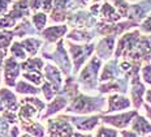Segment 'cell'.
Listing matches in <instances>:
<instances>
[{
	"label": "cell",
	"instance_id": "obj_1",
	"mask_svg": "<svg viewBox=\"0 0 151 137\" xmlns=\"http://www.w3.org/2000/svg\"><path fill=\"white\" fill-rule=\"evenodd\" d=\"M106 98L102 97V94L99 97H91L80 91L69 102L65 112L76 114V115H89L93 112L106 114Z\"/></svg>",
	"mask_w": 151,
	"mask_h": 137
},
{
	"label": "cell",
	"instance_id": "obj_2",
	"mask_svg": "<svg viewBox=\"0 0 151 137\" xmlns=\"http://www.w3.org/2000/svg\"><path fill=\"white\" fill-rule=\"evenodd\" d=\"M47 104L37 95H30L20 101L17 115L20 122H30V120L42 119L43 110H46Z\"/></svg>",
	"mask_w": 151,
	"mask_h": 137
},
{
	"label": "cell",
	"instance_id": "obj_3",
	"mask_svg": "<svg viewBox=\"0 0 151 137\" xmlns=\"http://www.w3.org/2000/svg\"><path fill=\"white\" fill-rule=\"evenodd\" d=\"M100 67H102V59L99 56H93L90 62L81 71L80 76H78V82H80V86H82L86 93L98 90V73Z\"/></svg>",
	"mask_w": 151,
	"mask_h": 137
},
{
	"label": "cell",
	"instance_id": "obj_4",
	"mask_svg": "<svg viewBox=\"0 0 151 137\" xmlns=\"http://www.w3.org/2000/svg\"><path fill=\"white\" fill-rule=\"evenodd\" d=\"M64 43H65V41L61 38L60 41H58L56 49L53 50L52 52L42 51V58L52 60V62L61 69V72L64 73L65 76H70L72 71H73V67H72V63L68 58L67 50L64 49Z\"/></svg>",
	"mask_w": 151,
	"mask_h": 137
},
{
	"label": "cell",
	"instance_id": "obj_5",
	"mask_svg": "<svg viewBox=\"0 0 151 137\" xmlns=\"http://www.w3.org/2000/svg\"><path fill=\"white\" fill-rule=\"evenodd\" d=\"M74 127L68 115H60L47 120V137H73Z\"/></svg>",
	"mask_w": 151,
	"mask_h": 137
},
{
	"label": "cell",
	"instance_id": "obj_6",
	"mask_svg": "<svg viewBox=\"0 0 151 137\" xmlns=\"http://www.w3.org/2000/svg\"><path fill=\"white\" fill-rule=\"evenodd\" d=\"M65 43L68 44L69 52L72 55V60H73V75H77L80 72L81 67L85 64L89 56L93 54L94 49H95V44L94 43H89V44H83V46H80V44H74L72 43L70 41H65Z\"/></svg>",
	"mask_w": 151,
	"mask_h": 137
},
{
	"label": "cell",
	"instance_id": "obj_7",
	"mask_svg": "<svg viewBox=\"0 0 151 137\" xmlns=\"http://www.w3.org/2000/svg\"><path fill=\"white\" fill-rule=\"evenodd\" d=\"M67 22L69 26H73L76 29H90L93 26H96V18L90 12L77 9L68 14Z\"/></svg>",
	"mask_w": 151,
	"mask_h": 137
},
{
	"label": "cell",
	"instance_id": "obj_8",
	"mask_svg": "<svg viewBox=\"0 0 151 137\" xmlns=\"http://www.w3.org/2000/svg\"><path fill=\"white\" fill-rule=\"evenodd\" d=\"M138 115V110H132L128 112L116 114V115H107V114H100V122L106 125H112L117 129H125L130 125L132 120Z\"/></svg>",
	"mask_w": 151,
	"mask_h": 137
},
{
	"label": "cell",
	"instance_id": "obj_9",
	"mask_svg": "<svg viewBox=\"0 0 151 137\" xmlns=\"http://www.w3.org/2000/svg\"><path fill=\"white\" fill-rule=\"evenodd\" d=\"M141 34L138 30H134L132 33H127L124 34L117 42V46H116V51H115V58H125L132 50L136 47L137 42L139 41Z\"/></svg>",
	"mask_w": 151,
	"mask_h": 137
},
{
	"label": "cell",
	"instance_id": "obj_10",
	"mask_svg": "<svg viewBox=\"0 0 151 137\" xmlns=\"http://www.w3.org/2000/svg\"><path fill=\"white\" fill-rule=\"evenodd\" d=\"M3 73H4V84L9 88H14L21 73V63L13 56L7 58L3 65Z\"/></svg>",
	"mask_w": 151,
	"mask_h": 137
},
{
	"label": "cell",
	"instance_id": "obj_11",
	"mask_svg": "<svg viewBox=\"0 0 151 137\" xmlns=\"http://www.w3.org/2000/svg\"><path fill=\"white\" fill-rule=\"evenodd\" d=\"M145 94H146V88H145L143 82L141 81L139 72L133 73V76L130 77V99L134 110H138L139 107L143 106Z\"/></svg>",
	"mask_w": 151,
	"mask_h": 137
},
{
	"label": "cell",
	"instance_id": "obj_12",
	"mask_svg": "<svg viewBox=\"0 0 151 137\" xmlns=\"http://www.w3.org/2000/svg\"><path fill=\"white\" fill-rule=\"evenodd\" d=\"M68 119L70 120V123L73 124V127L78 130L82 132H90L98 125L100 122V114L99 115H93V116H87V115H73L69 116Z\"/></svg>",
	"mask_w": 151,
	"mask_h": 137
},
{
	"label": "cell",
	"instance_id": "obj_13",
	"mask_svg": "<svg viewBox=\"0 0 151 137\" xmlns=\"http://www.w3.org/2000/svg\"><path fill=\"white\" fill-rule=\"evenodd\" d=\"M45 71V78L48 82H51L55 91L59 94V91L63 89V76H61V69L59 67L53 65L52 63H47L43 68Z\"/></svg>",
	"mask_w": 151,
	"mask_h": 137
},
{
	"label": "cell",
	"instance_id": "obj_14",
	"mask_svg": "<svg viewBox=\"0 0 151 137\" xmlns=\"http://www.w3.org/2000/svg\"><path fill=\"white\" fill-rule=\"evenodd\" d=\"M107 103H108V106H107L106 114H109V112H115V111H121L129 108L132 106V99H129L124 94L115 93L107 98Z\"/></svg>",
	"mask_w": 151,
	"mask_h": 137
},
{
	"label": "cell",
	"instance_id": "obj_15",
	"mask_svg": "<svg viewBox=\"0 0 151 137\" xmlns=\"http://www.w3.org/2000/svg\"><path fill=\"white\" fill-rule=\"evenodd\" d=\"M20 102H18L16 94L7 88L0 89V112L3 111H18Z\"/></svg>",
	"mask_w": 151,
	"mask_h": 137
},
{
	"label": "cell",
	"instance_id": "obj_16",
	"mask_svg": "<svg viewBox=\"0 0 151 137\" xmlns=\"http://www.w3.org/2000/svg\"><path fill=\"white\" fill-rule=\"evenodd\" d=\"M120 77H124V75H122V72L120 71V67H119V59L108 60L103 67V71L99 77V82L112 81V80Z\"/></svg>",
	"mask_w": 151,
	"mask_h": 137
},
{
	"label": "cell",
	"instance_id": "obj_17",
	"mask_svg": "<svg viewBox=\"0 0 151 137\" xmlns=\"http://www.w3.org/2000/svg\"><path fill=\"white\" fill-rule=\"evenodd\" d=\"M67 33H68V25H56V26L45 28L43 31L40 33V37L46 41L47 44H50L60 41Z\"/></svg>",
	"mask_w": 151,
	"mask_h": 137
},
{
	"label": "cell",
	"instance_id": "obj_18",
	"mask_svg": "<svg viewBox=\"0 0 151 137\" xmlns=\"http://www.w3.org/2000/svg\"><path fill=\"white\" fill-rule=\"evenodd\" d=\"M151 11V0H142L138 4H133L129 7V13H128V18L130 21L134 22H139L142 21L146 14Z\"/></svg>",
	"mask_w": 151,
	"mask_h": 137
},
{
	"label": "cell",
	"instance_id": "obj_19",
	"mask_svg": "<svg viewBox=\"0 0 151 137\" xmlns=\"http://www.w3.org/2000/svg\"><path fill=\"white\" fill-rule=\"evenodd\" d=\"M9 17L14 18L16 21H21L24 18L31 16V9L29 5V0H16L12 4V8L7 13Z\"/></svg>",
	"mask_w": 151,
	"mask_h": 137
},
{
	"label": "cell",
	"instance_id": "obj_20",
	"mask_svg": "<svg viewBox=\"0 0 151 137\" xmlns=\"http://www.w3.org/2000/svg\"><path fill=\"white\" fill-rule=\"evenodd\" d=\"M115 42H116V38L113 36H106L104 38H102L95 47L96 56H99L102 60H108L113 54Z\"/></svg>",
	"mask_w": 151,
	"mask_h": 137
},
{
	"label": "cell",
	"instance_id": "obj_21",
	"mask_svg": "<svg viewBox=\"0 0 151 137\" xmlns=\"http://www.w3.org/2000/svg\"><path fill=\"white\" fill-rule=\"evenodd\" d=\"M68 104H69V99H68V98L65 97V95L58 94L51 102H50L48 104H47L46 112L42 115V120L48 119L50 116L55 115V114H58L59 111H61V110H64V108H67Z\"/></svg>",
	"mask_w": 151,
	"mask_h": 137
},
{
	"label": "cell",
	"instance_id": "obj_22",
	"mask_svg": "<svg viewBox=\"0 0 151 137\" xmlns=\"http://www.w3.org/2000/svg\"><path fill=\"white\" fill-rule=\"evenodd\" d=\"M13 33L16 38H21V39H24L25 37H34L35 34H39L38 30L35 29V26H33V24L27 17L21 20L13 28Z\"/></svg>",
	"mask_w": 151,
	"mask_h": 137
},
{
	"label": "cell",
	"instance_id": "obj_23",
	"mask_svg": "<svg viewBox=\"0 0 151 137\" xmlns=\"http://www.w3.org/2000/svg\"><path fill=\"white\" fill-rule=\"evenodd\" d=\"M99 17L102 22H107V24H115L121 18V14L117 12L113 5L108 4V3H103L102 7H100V12H99Z\"/></svg>",
	"mask_w": 151,
	"mask_h": 137
},
{
	"label": "cell",
	"instance_id": "obj_24",
	"mask_svg": "<svg viewBox=\"0 0 151 137\" xmlns=\"http://www.w3.org/2000/svg\"><path fill=\"white\" fill-rule=\"evenodd\" d=\"M130 128L132 130H134L136 133H138L141 137H145L151 133V123L149 120H146V117L142 115H138L132 120L130 123Z\"/></svg>",
	"mask_w": 151,
	"mask_h": 137
},
{
	"label": "cell",
	"instance_id": "obj_25",
	"mask_svg": "<svg viewBox=\"0 0 151 137\" xmlns=\"http://www.w3.org/2000/svg\"><path fill=\"white\" fill-rule=\"evenodd\" d=\"M22 47L26 51L27 56L29 58H33V56H37V54L39 52L40 47L43 44V41L39 39V38H35V37H29V38H24V39L20 41Z\"/></svg>",
	"mask_w": 151,
	"mask_h": 137
},
{
	"label": "cell",
	"instance_id": "obj_26",
	"mask_svg": "<svg viewBox=\"0 0 151 137\" xmlns=\"http://www.w3.org/2000/svg\"><path fill=\"white\" fill-rule=\"evenodd\" d=\"M21 128L25 132L30 133L34 137H46V128L38 120H30V122H20Z\"/></svg>",
	"mask_w": 151,
	"mask_h": 137
},
{
	"label": "cell",
	"instance_id": "obj_27",
	"mask_svg": "<svg viewBox=\"0 0 151 137\" xmlns=\"http://www.w3.org/2000/svg\"><path fill=\"white\" fill-rule=\"evenodd\" d=\"M16 93L24 94V95H38L42 93V89L37 88V85L31 84V82L26 81V80H20L16 84Z\"/></svg>",
	"mask_w": 151,
	"mask_h": 137
},
{
	"label": "cell",
	"instance_id": "obj_28",
	"mask_svg": "<svg viewBox=\"0 0 151 137\" xmlns=\"http://www.w3.org/2000/svg\"><path fill=\"white\" fill-rule=\"evenodd\" d=\"M96 30H89V29H73L70 33H68V39H73L76 42H87L91 41L96 36Z\"/></svg>",
	"mask_w": 151,
	"mask_h": 137
},
{
	"label": "cell",
	"instance_id": "obj_29",
	"mask_svg": "<svg viewBox=\"0 0 151 137\" xmlns=\"http://www.w3.org/2000/svg\"><path fill=\"white\" fill-rule=\"evenodd\" d=\"M43 67H45V60L42 58H27L26 60L21 62V71L22 72H29V71H40L43 72Z\"/></svg>",
	"mask_w": 151,
	"mask_h": 137
},
{
	"label": "cell",
	"instance_id": "obj_30",
	"mask_svg": "<svg viewBox=\"0 0 151 137\" xmlns=\"http://www.w3.org/2000/svg\"><path fill=\"white\" fill-rule=\"evenodd\" d=\"M31 22H33V25L38 30V33L40 34L43 31V29H45V26L47 25V13L43 11L34 12L31 14Z\"/></svg>",
	"mask_w": 151,
	"mask_h": 137
},
{
	"label": "cell",
	"instance_id": "obj_31",
	"mask_svg": "<svg viewBox=\"0 0 151 137\" xmlns=\"http://www.w3.org/2000/svg\"><path fill=\"white\" fill-rule=\"evenodd\" d=\"M22 77L26 80V81L31 82L34 85H42L45 82V75L40 71H29V72H22Z\"/></svg>",
	"mask_w": 151,
	"mask_h": 137
},
{
	"label": "cell",
	"instance_id": "obj_32",
	"mask_svg": "<svg viewBox=\"0 0 151 137\" xmlns=\"http://www.w3.org/2000/svg\"><path fill=\"white\" fill-rule=\"evenodd\" d=\"M11 55L13 56V58H16L17 60H20V62H24V60H26L27 58H29L20 41H14V42L12 43V46H11Z\"/></svg>",
	"mask_w": 151,
	"mask_h": 137
},
{
	"label": "cell",
	"instance_id": "obj_33",
	"mask_svg": "<svg viewBox=\"0 0 151 137\" xmlns=\"http://www.w3.org/2000/svg\"><path fill=\"white\" fill-rule=\"evenodd\" d=\"M14 33L13 30H9V29H5V30H0V49L3 50H7L9 46H11L12 41L14 39Z\"/></svg>",
	"mask_w": 151,
	"mask_h": 137
},
{
	"label": "cell",
	"instance_id": "obj_34",
	"mask_svg": "<svg viewBox=\"0 0 151 137\" xmlns=\"http://www.w3.org/2000/svg\"><path fill=\"white\" fill-rule=\"evenodd\" d=\"M42 93H43V97H45V99L47 102H51L53 98H55V95H58V93L55 91V89H53L52 84L51 82H48L47 80H45V82L42 84Z\"/></svg>",
	"mask_w": 151,
	"mask_h": 137
},
{
	"label": "cell",
	"instance_id": "obj_35",
	"mask_svg": "<svg viewBox=\"0 0 151 137\" xmlns=\"http://www.w3.org/2000/svg\"><path fill=\"white\" fill-rule=\"evenodd\" d=\"M119 136V132L116 130L115 128H109V127H106L104 125H100L98 130L95 133V137H117Z\"/></svg>",
	"mask_w": 151,
	"mask_h": 137
},
{
	"label": "cell",
	"instance_id": "obj_36",
	"mask_svg": "<svg viewBox=\"0 0 151 137\" xmlns=\"http://www.w3.org/2000/svg\"><path fill=\"white\" fill-rule=\"evenodd\" d=\"M111 1L113 3V7L117 9V12L121 14V17H128L129 7H130V5H129L125 0H111Z\"/></svg>",
	"mask_w": 151,
	"mask_h": 137
},
{
	"label": "cell",
	"instance_id": "obj_37",
	"mask_svg": "<svg viewBox=\"0 0 151 137\" xmlns=\"http://www.w3.org/2000/svg\"><path fill=\"white\" fill-rule=\"evenodd\" d=\"M18 22L14 20V18L9 17L8 14H3L0 16V30H5V29H11V28H14Z\"/></svg>",
	"mask_w": 151,
	"mask_h": 137
},
{
	"label": "cell",
	"instance_id": "obj_38",
	"mask_svg": "<svg viewBox=\"0 0 151 137\" xmlns=\"http://www.w3.org/2000/svg\"><path fill=\"white\" fill-rule=\"evenodd\" d=\"M1 116L4 117L5 120H7L8 123H11V124H16L17 123V120H18V115H17V111H3L1 112Z\"/></svg>",
	"mask_w": 151,
	"mask_h": 137
},
{
	"label": "cell",
	"instance_id": "obj_39",
	"mask_svg": "<svg viewBox=\"0 0 151 137\" xmlns=\"http://www.w3.org/2000/svg\"><path fill=\"white\" fill-rule=\"evenodd\" d=\"M142 78L145 84L151 85V63L150 62H147L142 68Z\"/></svg>",
	"mask_w": 151,
	"mask_h": 137
},
{
	"label": "cell",
	"instance_id": "obj_40",
	"mask_svg": "<svg viewBox=\"0 0 151 137\" xmlns=\"http://www.w3.org/2000/svg\"><path fill=\"white\" fill-rule=\"evenodd\" d=\"M46 0H29V5L31 12H39L42 9L43 4H45Z\"/></svg>",
	"mask_w": 151,
	"mask_h": 137
},
{
	"label": "cell",
	"instance_id": "obj_41",
	"mask_svg": "<svg viewBox=\"0 0 151 137\" xmlns=\"http://www.w3.org/2000/svg\"><path fill=\"white\" fill-rule=\"evenodd\" d=\"M139 29H141V31H143V33H151V14L141 24Z\"/></svg>",
	"mask_w": 151,
	"mask_h": 137
},
{
	"label": "cell",
	"instance_id": "obj_42",
	"mask_svg": "<svg viewBox=\"0 0 151 137\" xmlns=\"http://www.w3.org/2000/svg\"><path fill=\"white\" fill-rule=\"evenodd\" d=\"M11 1H12V0H0V16L8 13Z\"/></svg>",
	"mask_w": 151,
	"mask_h": 137
},
{
	"label": "cell",
	"instance_id": "obj_43",
	"mask_svg": "<svg viewBox=\"0 0 151 137\" xmlns=\"http://www.w3.org/2000/svg\"><path fill=\"white\" fill-rule=\"evenodd\" d=\"M18 136H20V128H18L16 124H12L11 132H9L7 136H1V137H18Z\"/></svg>",
	"mask_w": 151,
	"mask_h": 137
},
{
	"label": "cell",
	"instance_id": "obj_44",
	"mask_svg": "<svg viewBox=\"0 0 151 137\" xmlns=\"http://www.w3.org/2000/svg\"><path fill=\"white\" fill-rule=\"evenodd\" d=\"M120 135H121V137H141L138 133L134 132V130H121Z\"/></svg>",
	"mask_w": 151,
	"mask_h": 137
},
{
	"label": "cell",
	"instance_id": "obj_45",
	"mask_svg": "<svg viewBox=\"0 0 151 137\" xmlns=\"http://www.w3.org/2000/svg\"><path fill=\"white\" fill-rule=\"evenodd\" d=\"M143 108H145V111H146V115H147V117L151 120V104L150 103H143Z\"/></svg>",
	"mask_w": 151,
	"mask_h": 137
},
{
	"label": "cell",
	"instance_id": "obj_46",
	"mask_svg": "<svg viewBox=\"0 0 151 137\" xmlns=\"http://www.w3.org/2000/svg\"><path fill=\"white\" fill-rule=\"evenodd\" d=\"M73 137H93V135L91 133H81V132H74V135H73Z\"/></svg>",
	"mask_w": 151,
	"mask_h": 137
},
{
	"label": "cell",
	"instance_id": "obj_47",
	"mask_svg": "<svg viewBox=\"0 0 151 137\" xmlns=\"http://www.w3.org/2000/svg\"><path fill=\"white\" fill-rule=\"evenodd\" d=\"M145 99H146L147 103H150V104H151V89L146 90V94H145Z\"/></svg>",
	"mask_w": 151,
	"mask_h": 137
},
{
	"label": "cell",
	"instance_id": "obj_48",
	"mask_svg": "<svg viewBox=\"0 0 151 137\" xmlns=\"http://www.w3.org/2000/svg\"><path fill=\"white\" fill-rule=\"evenodd\" d=\"M20 137H33V136H31V135H30V133H27V132H26V133H25V135H22V136H20Z\"/></svg>",
	"mask_w": 151,
	"mask_h": 137
},
{
	"label": "cell",
	"instance_id": "obj_49",
	"mask_svg": "<svg viewBox=\"0 0 151 137\" xmlns=\"http://www.w3.org/2000/svg\"><path fill=\"white\" fill-rule=\"evenodd\" d=\"M145 137H151V133H150V135H147V136H145Z\"/></svg>",
	"mask_w": 151,
	"mask_h": 137
},
{
	"label": "cell",
	"instance_id": "obj_50",
	"mask_svg": "<svg viewBox=\"0 0 151 137\" xmlns=\"http://www.w3.org/2000/svg\"><path fill=\"white\" fill-rule=\"evenodd\" d=\"M150 39H151V38H150Z\"/></svg>",
	"mask_w": 151,
	"mask_h": 137
}]
</instances>
